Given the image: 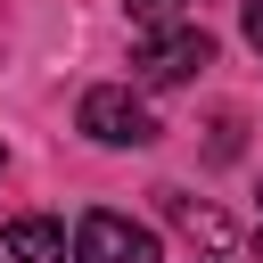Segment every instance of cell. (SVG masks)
<instances>
[{"mask_svg": "<svg viewBox=\"0 0 263 263\" xmlns=\"http://www.w3.org/2000/svg\"><path fill=\"white\" fill-rule=\"evenodd\" d=\"M205 66H214V41H205V25L140 33V58H132V74H140L148 90H173V82H189V74H205Z\"/></svg>", "mask_w": 263, "mask_h": 263, "instance_id": "cell-1", "label": "cell"}, {"mask_svg": "<svg viewBox=\"0 0 263 263\" xmlns=\"http://www.w3.org/2000/svg\"><path fill=\"white\" fill-rule=\"evenodd\" d=\"M82 132H90L99 148H148V140H156V115H148L123 82H99V90H82Z\"/></svg>", "mask_w": 263, "mask_h": 263, "instance_id": "cell-2", "label": "cell"}, {"mask_svg": "<svg viewBox=\"0 0 263 263\" xmlns=\"http://www.w3.org/2000/svg\"><path fill=\"white\" fill-rule=\"evenodd\" d=\"M74 263H156V230H140L132 214H82L74 222Z\"/></svg>", "mask_w": 263, "mask_h": 263, "instance_id": "cell-3", "label": "cell"}, {"mask_svg": "<svg viewBox=\"0 0 263 263\" xmlns=\"http://www.w3.org/2000/svg\"><path fill=\"white\" fill-rule=\"evenodd\" d=\"M8 255H16V263H66V230H58L49 214H16V222H8Z\"/></svg>", "mask_w": 263, "mask_h": 263, "instance_id": "cell-4", "label": "cell"}, {"mask_svg": "<svg viewBox=\"0 0 263 263\" xmlns=\"http://www.w3.org/2000/svg\"><path fill=\"white\" fill-rule=\"evenodd\" d=\"M164 214H173L181 230H197L205 247H230V222H222L214 205H197V197H181V189H164Z\"/></svg>", "mask_w": 263, "mask_h": 263, "instance_id": "cell-5", "label": "cell"}, {"mask_svg": "<svg viewBox=\"0 0 263 263\" xmlns=\"http://www.w3.org/2000/svg\"><path fill=\"white\" fill-rule=\"evenodd\" d=\"M132 25H140V33H173V25H197V0H132Z\"/></svg>", "mask_w": 263, "mask_h": 263, "instance_id": "cell-6", "label": "cell"}, {"mask_svg": "<svg viewBox=\"0 0 263 263\" xmlns=\"http://www.w3.org/2000/svg\"><path fill=\"white\" fill-rule=\"evenodd\" d=\"M247 41L263 49V0H247Z\"/></svg>", "mask_w": 263, "mask_h": 263, "instance_id": "cell-7", "label": "cell"}, {"mask_svg": "<svg viewBox=\"0 0 263 263\" xmlns=\"http://www.w3.org/2000/svg\"><path fill=\"white\" fill-rule=\"evenodd\" d=\"M255 255H263V230H255Z\"/></svg>", "mask_w": 263, "mask_h": 263, "instance_id": "cell-8", "label": "cell"}]
</instances>
